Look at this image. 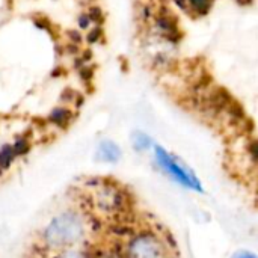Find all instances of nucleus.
<instances>
[{
  "label": "nucleus",
  "mask_w": 258,
  "mask_h": 258,
  "mask_svg": "<svg viewBox=\"0 0 258 258\" xmlns=\"http://www.w3.org/2000/svg\"><path fill=\"white\" fill-rule=\"evenodd\" d=\"M89 234V222L77 212H65L51 219L44 231V243L56 251L74 249Z\"/></svg>",
  "instance_id": "obj_1"
},
{
  "label": "nucleus",
  "mask_w": 258,
  "mask_h": 258,
  "mask_svg": "<svg viewBox=\"0 0 258 258\" xmlns=\"http://www.w3.org/2000/svg\"><path fill=\"white\" fill-rule=\"evenodd\" d=\"M127 258H169L166 245L153 233L138 234L127 248Z\"/></svg>",
  "instance_id": "obj_2"
},
{
  "label": "nucleus",
  "mask_w": 258,
  "mask_h": 258,
  "mask_svg": "<svg viewBox=\"0 0 258 258\" xmlns=\"http://www.w3.org/2000/svg\"><path fill=\"white\" fill-rule=\"evenodd\" d=\"M156 159L159 162V165L178 183H181L186 187L195 189V190H201V184L200 180L195 177V174L192 171H189L184 165H181L180 162H177L171 154H168L162 147H156Z\"/></svg>",
  "instance_id": "obj_3"
},
{
  "label": "nucleus",
  "mask_w": 258,
  "mask_h": 258,
  "mask_svg": "<svg viewBox=\"0 0 258 258\" xmlns=\"http://www.w3.org/2000/svg\"><path fill=\"white\" fill-rule=\"evenodd\" d=\"M98 157L103 162L113 163V162L119 160L121 150H119V147L115 142H112V141H103L101 145H100V148H98Z\"/></svg>",
  "instance_id": "obj_4"
},
{
  "label": "nucleus",
  "mask_w": 258,
  "mask_h": 258,
  "mask_svg": "<svg viewBox=\"0 0 258 258\" xmlns=\"http://www.w3.org/2000/svg\"><path fill=\"white\" fill-rule=\"evenodd\" d=\"M186 2L189 5V8H187L189 11H194V14L198 17H203L210 12L215 0H186Z\"/></svg>",
  "instance_id": "obj_5"
},
{
  "label": "nucleus",
  "mask_w": 258,
  "mask_h": 258,
  "mask_svg": "<svg viewBox=\"0 0 258 258\" xmlns=\"http://www.w3.org/2000/svg\"><path fill=\"white\" fill-rule=\"evenodd\" d=\"M50 119L53 122H56L57 125H65L70 119H71V112L65 107H57L51 112Z\"/></svg>",
  "instance_id": "obj_6"
},
{
  "label": "nucleus",
  "mask_w": 258,
  "mask_h": 258,
  "mask_svg": "<svg viewBox=\"0 0 258 258\" xmlns=\"http://www.w3.org/2000/svg\"><path fill=\"white\" fill-rule=\"evenodd\" d=\"M132 141H133V147H135L136 150H139V151L148 150L150 145H151V139H150L145 133H142V132H136V133L133 135Z\"/></svg>",
  "instance_id": "obj_7"
},
{
  "label": "nucleus",
  "mask_w": 258,
  "mask_h": 258,
  "mask_svg": "<svg viewBox=\"0 0 258 258\" xmlns=\"http://www.w3.org/2000/svg\"><path fill=\"white\" fill-rule=\"evenodd\" d=\"M88 17H89L91 23H95L97 26L103 24V21H104V15H103V11H101V8H97V6H92V8H89Z\"/></svg>",
  "instance_id": "obj_8"
},
{
  "label": "nucleus",
  "mask_w": 258,
  "mask_h": 258,
  "mask_svg": "<svg viewBox=\"0 0 258 258\" xmlns=\"http://www.w3.org/2000/svg\"><path fill=\"white\" fill-rule=\"evenodd\" d=\"M101 36H103V29H101L100 26H95V27H92V29L89 30V33H88V36H86V41H88L89 44H95V42H98V41L101 39Z\"/></svg>",
  "instance_id": "obj_9"
},
{
  "label": "nucleus",
  "mask_w": 258,
  "mask_h": 258,
  "mask_svg": "<svg viewBox=\"0 0 258 258\" xmlns=\"http://www.w3.org/2000/svg\"><path fill=\"white\" fill-rule=\"evenodd\" d=\"M54 258H88L82 251H77L76 248L74 249H65V251H60L57 252V255Z\"/></svg>",
  "instance_id": "obj_10"
},
{
  "label": "nucleus",
  "mask_w": 258,
  "mask_h": 258,
  "mask_svg": "<svg viewBox=\"0 0 258 258\" xmlns=\"http://www.w3.org/2000/svg\"><path fill=\"white\" fill-rule=\"evenodd\" d=\"M33 23H35L36 27H39V29H42V30H47V32H51V23H50L48 20H45L44 17L35 18Z\"/></svg>",
  "instance_id": "obj_11"
},
{
  "label": "nucleus",
  "mask_w": 258,
  "mask_h": 258,
  "mask_svg": "<svg viewBox=\"0 0 258 258\" xmlns=\"http://www.w3.org/2000/svg\"><path fill=\"white\" fill-rule=\"evenodd\" d=\"M79 76L82 77V80L89 82L92 79V76H94V70L89 68V67H82V68H79Z\"/></svg>",
  "instance_id": "obj_12"
},
{
  "label": "nucleus",
  "mask_w": 258,
  "mask_h": 258,
  "mask_svg": "<svg viewBox=\"0 0 258 258\" xmlns=\"http://www.w3.org/2000/svg\"><path fill=\"white\" fill-rule=\"evenodd\" d=\"M67 36L71 39V42H73V44H80V42H82V35H80V32H79V30H76V29L68 30V32H67Z\"/></svg>",
  "instance_id": "obj_13"
},
{
  "label": "nucleus",
  "mask_w": 258,
  "mask_h": 258,
  "mask_svg": "<svg viewBox=\"0 0 258 258\" xmlns=\"http://www.w3.org/2000/svg\"><path fill=\"white\" fill-rule=\"evenodd\" d=\"M79 26H80V29H88L91 26V20H89L88 14L79 15Z\"/></svg>",
  "instance_id": "obj_14"
},
{
  "label": "nucleus",
  "mask_w": 258,
  "mask_h": 258,
  "mask_svg": "<svg viewBox=\"0 0 258 258\" xmlns=\"http://www.w3.org/2000/svg\"><path fill=\"white\" fill-rule=\"evenodd\" d=\"M231 258H257L255 257V254H252V252H249V251H237L234 255Z\"/></svg>",
  "instance_id": "obj_15"
},
{
  "label": "nucleus",
  "mask_w": 258,
  "mask_h": 258,
  "mask_svg": "<svg viewBox=\"0 0 258 258\" xmlns=\"http://www.w3.org/2000/svg\"><path fill=\"white\" fill-rule=\"evenodd\" d=\"M65 51H68V53H71V54H76V53L79 51V47H77V44H70V45L65 48Z\"/></svg>",
  "instance_id": "obj_16"
},
{
  "label": "nucleus",
  "mask_w": 258,
  "mask_h": 258,
  "mask_svg": "<svg viewBox=\"0 0 258 258\" xmlns=\"http://www.w3.org/2000/svg\"><path fill=\"white\" fill-rule=\"evenodd\" d=\"M174 2H175L177 6L181 8L183 11H189V9H187V2H186V0H174Z\"/></svg>",
  "instance_id": "obj_17"
},
{
  "label": "nucleus",
  "mask_w": 258,
  "mask_h": 258,
  "mask_svg": "<svg viewBox=\"0 0 258 258\" xmlns=\"http://www.w3.org/2000/svg\"><path fill=\"white\" fill-rule=\"evenodd\" d=\"M91 57H92V53H91L89 50H85V53H83V56H82L83 62H88V60H91Z\"/></svg>",
  "instance_id": "obj_18"
},
{
  "label": "nucleus",
  "mask_w": 258,
  "mask_h": 258,
  "mask_svg": "<svg viewBox=\"0 0 258 258\" xmlns=\"http://www.w3.org/2000/svg\"><path fill=\"white\" fill-rule=\"evenodd\" d=\"M83 63H85V62H83V59H82V57H77V59L74 60V67H77V68H82V67H83Z\"/></svg>",
  "instance_id": "obj_19"
},
{
  "label": "nucleus",
  "mask_w": 258,
  "mask_h": 258,
  "mask_svg": "<svg viewBox=\"0 0 258 258\" xmlns=\"http://www.w3.org/2000/svg\"><path fill=\"white\" fill-rule=\"evenodd\" d=\"M242 2H243V0H242ZM242 2H239V3L242 5ZM249 3H252V0H246V2H245V5H249Z\"/></svg>",
  "instance_id": "obj_20"
}]
</instances>
